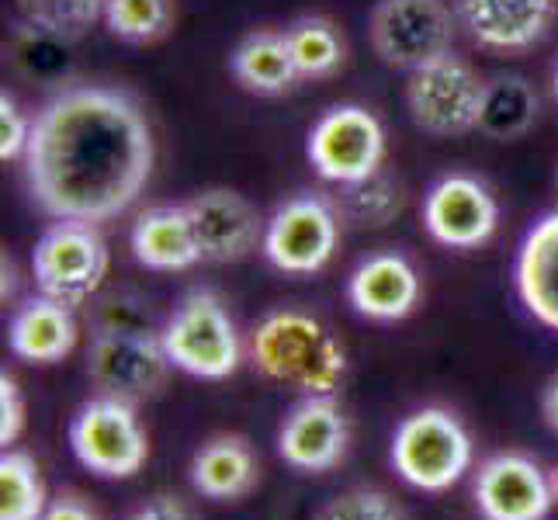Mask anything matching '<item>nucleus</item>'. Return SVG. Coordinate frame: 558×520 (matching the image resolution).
Instances as JSON below:
<instances>
[{"label":"nucleus","instance_id":"nucleus-1","mask_svg":"<svg viewBox=\"0 0 558 520\" xmlns=\"http://www.w3.org/2000/svg\"><path fill=\"white\" fill-rule=\"evenodd\" d=\"M157 146L146 111L114 87H63L38 108L22 157L32 202L56 222L101 226L146 191Z\"/></svg>","mask_w":558,"mask_h":520},{"label":"nucleus","instance_id":"nucleus-2","mask_svg":"<svg viewBox=\"0 0 558 520\" xmlns=\"http://www.w3.org/2000/svg\"><path fill=\"white\" fill-rule=\"evenodd\" d=\"M246 351L264 378L292 385L302 396H333L348 375L340 340L302 310L267 313L250 334Z\"/></svg>","mask_w":558,"mask_h":520},{"label":"nucleus","instance_id":"nucleus-3","mask_svg":"<svg viewBox=\"0 0 558 520\" xmlns=\"http://www.w3.org/2000/svg\"><path fill=\"white\" fill-rule=\"evenodd\" d=\"M389 458L407 486L448 493L472 469V434L451 410L423 407L399 420Z\"/></svg>","mask_w":558,"mask_h":520},{"label":"nucleus","instance_id":"nucleus-4","mask_svg":"<svg viewBox=\"0 0 558 520\" xmlns=\"http://www.w3.org/2000/svg\"><path fill=\"white\" fill-rule=\"evenodd\" d=\"M163 347L178 372L205 382L229 378L243 361V340L226 302L211 288H191L163 323Z\"/></svg>","mask_w":558,"mask_h":520},{"label":"nucleus","instance_id":"nucleus-5","mask_svg":"<svg viewBox=\"0 0 558 520\" xmlns=\"http://www.w3.org/2000/svg\"><path fill=\"white\" fill-rule=\"evenodd\" d=\"M70 451L101 479H132L149 458V437L140 423L136 402L119 396H94L70 416Z\"/></svg>","mask_w":558,"mask_h":520},{"label":"nucleus","instance_id":"nucleus-6","mask_svg":"<svg viewBox=\"0 0 558 520\" xmlns=\"http://www.w3.org/2000/svg\"><path fill=\"white\" fill-rule=\"evenodd\" d=\"M458 14L445 0H378L368 17L375 56L392 70L413 73L454 52Z\"/></svg>","mask_w":558,"mask_h":520},{"label":"nucleus","instance_id":"nucleus-7","mask_svg":"<svg viewBox=\"0 0 558 520\" xmlns=\"http://www.w3.org/2000/svg\"><path fill=\"white\" fill-rule=\"evenodd\" d=\"M170 368L174 364L167 358L163 337L143 323H105L87 351V375L94 385L129 402L157 396Z\"/></svg>","mask_w":558,"mask_h":520},{"label":"nucleus","instance_id":"nucleus-8","mask_svg":"<svg viewBox=\"0 0 558 520\" xmlns=\"http://www.w3.org/2000/svg\"><path fill=\"white\" fill-rule=\"evenodd\" d=\"M486 81L458 52L407 73V111L427 136H465L478 129Z\"/></svg>","mask_w":558,"mask_h":520},{"label":"nucleus","instance_id":"nucleus-9","mask_svg":"<svg viewBox=\"0 0 558 520\" xmlns=\"http://www.w3.org/2000/svg\"><path fill=\"white\" fill-rule=\"evenodd\" d=\"M108 275V243L90 222H52L32 250V278L38 292L81 305Z\"/></svg>","mask_w":558,"mask_h":520},{"label":"nucleus","instance_id":"nucleus-10","mask_svg":"<svg viewBox=\"0 0 558 520\" xmlns=\"http://www.w3.org/2000/svg\"><path fill=\"white\" fill-rule=\"evenodd\" d=\"M340 211L323 195H295L281 202L264 222V257L281 275H316L333 261L340 243Z\"/></svg>","mask_w":558,"mask_h":520},{"label":"nucleus","instance_id":"nucleus-11","mask_svg":"<svg viewBox=\"0 0 558 520\" xmlns=\"http://www.w3.org/2000/svg\"><path fill=\"white\" fill-rule=\"evenodd\" d=\"M305 153L323 181L357 184L385 164V125L364 105H333L310 129Z\"/></svg>","mask_w":558,"mask_h":520},{"label":"nucleus","instance_id":"nucleus-12","mask_svg":"<svg viewBox=\"0 0 558 520\" xmlns=\"http://www.w3.org/2000/svg\"><path fill=\"white\" fill-rule=\"evenodd\" d=\"M499 202L472 173H445L423 195V229L448 250H475L493 240Z\"/></svg>","mask_w":558,"mask_h":520},{"label":"nucleus","instance_id":"nucleus-13","mask_svg":"<svg viewBox=\"0 0 558 520\" xmlns=\"http://www.w3.org/2000/svg\"><path fill=\"white\" fill-rule=\"evenodd\" d=\"M472 496L483 520H545L558 504L551 475L517 451L486 458L475 472Z\"/></svg>","mask_w":558,"mask_h":520},{"label":"nucleus","instance_id":"nucleus-14","mask_svg":"<svg viewBox=\"0 0 558 520\" xmlns=\"http://www.w3.org/2000/svg\"><path fill=\"white\" fill-rule=\"evenodd\" d=\"M351 448V420L333 396H302L278 427V455L295 472H330Z\"/></svg>","mask_w":558,"mask_h":520},{"label":"nucleus","instance_id":"nucleus-15","mask_svg":"<svg viewBox=\"0 0 558 520\" xmlns=\"http://www.w3.org/2000/svg\"><path fill=\"white\" fill-rule=\"evenodd\" d=\"M454 14L475 46L524 52L545 43L558 17V0H454Z\"/></svg>","mask_w":558,"mask_h":520},{"label":"nucleus","instance_id":"nucleus-16","mask_svg":"<svg viewBox=\"0 0 558 520\" xmlns=\"http://www.w3.org/2000/svg\"><path fill=\"white\" fill-rule=\"evenodd\" d=\"M184 205L195 222L202 261L236 264L254 254L257 243H264L267 219H260L257 208L233 188H208Z\"/></svg>","mask_w":558,"mask_h":520},{"label":"nucleus","instance_id":"nucleus-17","mask_svg":"<svg viewBox=\"0 0 558 520\" xmlns=\"http://www.w3.org/2000/svg\"><path fill=\"white\" fill-rule=\"evenodd\" d=\"M348 302L357 316L375 323L407 319L420 302V275L413 261L396 250L368 254L348 278Z\"/></svg>","mask_w":558,"mask_h":520},{"label":"nucleus","instance_id":"nucleus-18","mask_svg":"<svg viewBox=\"0 0 558 520\" xmlns=\"http://www.w3.org/2000/svg\"><path fill=\"white\" fill-rule=\"evenodd\" d=\"M513 292L531 319L558 334V208L545 211L517 246Z\"/></svg>","mask_w":558,"mask_h":520},{"label":"nucleus","instance_id":"nucleus-19","mask_svg":"<svg viewBox=\"0 0 558 520\" xmlns=\"http://www.w3.org/2000/svg\"><path fill=\"white\" fill-rule=\"evenodd\" d=\"M132 257L149 271H191L202 261V246L187 205H153L132 222Z\"/></svg>","mask_w":558,"mask_h":520},{"label":"nucleus","instance_id":"nucleus-20","mask_svg":"<svg viewBox=\"0 0 558 520\" xmlns=\"http://www.w3.org/2000/svg\"><path fill=\"white\" fill-rule=\"evenodd\" d=\"M81 326H76L73 305L56 302L38 292L22 302L8 323V347L14 358L28 364H56L73 354Z\"/></svg>","mask_w":558,"mask_h":520},{"label":"nucleus","instance_id":"nucleus-21","mask_svg":"<svg viewBox=\"0 0 558 520\" xmlns=\"http://www.w3.org/2000/svg\"><path fill=\"white\" fill-rule=\"evenodd\" d=\"M191 486L205 499L216 504H233L254 493L260 479V461L250 448V440L240 434H219L205 440V445L191 458Z\"/></svg>","mask_w":558,"mask_h":520},{"label":"nucleus","instance_id":"nucleus-22","mask_svg":"<svg viewBox=\"0 0 558 520\" xmlns=\"http://www.w3.org/2000/svg\"><path fill=\"white\" fill-rule=\"evenodd\" d=\"M229 73L236 76V84L260 98H278V94L292 90L299 81V70L288 49L284 28H254L246 32L233 56H229Z\"/></svg>","mask_w":558,"mask_h":520},{"label":"nucleus","instance_id":"nucleus-23","mask_svg":"<svg viewBox=\"0 0 558 520\" xmlns=\"http://www.w3.org/2000/svg\"><path fill=\"white\" fill-rule=\"evenodd\" d=\"M542 98L534 84L521 73H496L483 87V105H478V129L483 136L510 143L521 140L524 132L537 122Z\"/></svg>","mask_w":558,"mask_h":520},{"label":"nucleus","instance_id":"nucleus-24","mask_svg":"<svg viewBox=\"0 0 558 520\" xmlns=\"http://www.w3.org/2000/svg\"><path fill=\"white\" fill-rule=\"evenodd\" d=\"M288 49L299 70V81H326L348 60V43L340 28L323 14H302L284 28Z\"/></svg>","mask_w":558,"mask_h":520},{"label":"nucleus","instance_id":"nucleus-25","mask_svg":"<svg viewBox=\"0 0 558 520\" xmlns=\"http://www.w3.org/2000/svg\"><path fill=\"white\" fill-rule=\"evenodd\" d=\"M49 507V493L28 451H8L0 458V520H38Z\"/></svg>","mask_w":558,"mask_h":520},{"label":"nucleus","instance_id":"nucleus-26","mask_svg":"<svg viewBox=\"0 0 558 520\" xmlns=\"http://www.w3.org/2000/svg\"><path fill=\"white\" fill-rule=\"evenodd\" d=\"M402 202L407 198H402V188L396 184V178L378 170L357 184H340V198L333 205L343 222L361 229H381L399 216Z\"/></svg>","mask_w":558,"mask_h":520},{"label":"nucleus","instance_id":"nucleus-27","mask_svg":"<svg viewBox=\"0 0 558 520\" xmlns=\"http://www.w3.org/2000/svg\"><path fill=\"white\" fill-rule=\"evenodd\" d=\"M178 17L174 0H108L105 28L129 46H153L170 35Z\"/></svg>","mask_w":558,"mask_h":520},{"label":"nucleus","instance_id":"nucleus-28","mask_svg":"<svg viewBox=\"0 0 558 520\" xmlns=\"http://www.w3.org/2000/svg\"><path fill=\"white\" fill-rule=\"evenodd\" d=\"M70 38L35 28V25H22L14 38V63L22 73L35 76V81H66L73 52H70Z\"/></svg>","mask_w":558,"mask_h":520},{"label":"nucleus","instance_id":"nucleus-29","mask_svg":"<svg viewBox=\"0 0 558 520\" xmlns=\"http://www.w3.org/2000/svg\"><path fill=\"white\" fill-rule=\"evenodd\" d=\"M105 4L108 0H17L25 25L56 32L76 43L87 28L105 22Z\"/></svg>","mask_w":558,"mask_h":520},{"label":"nucleus","instance_id":"nucleus-30","mask_svg":"<svg viewBox=\"0 0 558 520\" xmlns=\"http://www.w3.org/2000/svg\"><path fill=\"white\" fill-rule=\"evenodd\" d=\"M313 520H407L381 489H348L333 496Z\"/></svg>","mask_w":558,"mask_h":520},{"label":"nucleus","instance_id":"nucleus-31","mask_svg":"<svg viewBox=\"0 0 558 520\" xmlns=\"http://www.w3.org/2000/svg\"><path fill=\"white\" fill-rule=\"evenodd\" d=\"M32 122L28 114L22 111L11 94L4 90L0 94V160H22L25 149H28V140H32Z\"/></svg>","mask_w":558,"mask_h":520},{"label":"nucleus","instance_id":"nucleus-32","mask_svg":"<svg viewBox=\"0 0 558 520\" xmlns=\"http://www.w3.org/2000/svg\"><path fill=\"white\" fill-rule=\"evenodd\" d=\"M25 431V396L14 375H0V445H14Z\"/></svg>","mask_w":558,"mask_h":520},{"label":"nucleus","instance_id":"nucleus-33","mask_svg":"<svg viewBox=\"0 0 558 520\" xmlns=\"http://www.w3.org/2000/svg\"><path fill=\"white\" fill-rule=\"evenodd\" d=\"M38 520H101V517L94 513V510H90V504H84L81 496H73V493H63V496L49 499L46 513L38 517Z\"/></svg>","mask_w":558,"mask_h":520},{"label":"nucleus","instance_id":"nucleus-34","mask_svg":"<svg viewBox=\"0 0 558 520\" xmlns=\"http://www.w3.org/2000/svg\"><path fill=\"white\" fill-rule=\"evenodd\" d=\"M129 520H191V517H187V510L178 504V499L160 496V499H153V504L140 507Z\"/></svg>","mask_w":558,"mask_h":520},{"label":"nucleus","instance_id":"nucleus-35","mask_svg":"<svg viewBox=\"0 0 558 520\" xmlns=\"http://www.w3.org/2000/svg\"><path fill=\"white\" fill-rule=\"evenodd\" d=\"M542 416L548 427L558 434V372L545 382V389H542Z\"/></svg>","mask_w":558,"mask_h":520},{"label":"nucleus","instance_id":"nucleus-36","mask_svg":"<svg viewBox=\"0 0 558 520\" xmlns=\"http://www.w3.org/2000/svg\"><path fill=\"white\" fill-rule=\"evenodd\" d=\"M551 94H555V101H558V63H555V73H551Z\"/></svg>","mask_w":558,"mask_h":520},{"label":"nucleus","instance_id":"nucleus-37","mask_svg":"<svg viewBox=\"0 0 558 520\" xmlns=\"http://www.w3.org/2000/svg\"><path fill=\"white\" fill-rule=\"evenodd\" d=\"M551 489H555V499H558V465H555V472H551Z\"/></svg>","mask_w":558,"mask_h":520},{"label":"nucleus","instance_id":"nucleus-38","mask_svg":"<svg viewBox=\"0 0 558 520\" xmlns=\"http://www.w3.org/2000/svg\"><path fill=\"white\" fill-rule=\"evenodd\" d=\"M555 191H558V167H555Z\"/></svg>","mask_w":558,"mask_h":520}]
</instances>
